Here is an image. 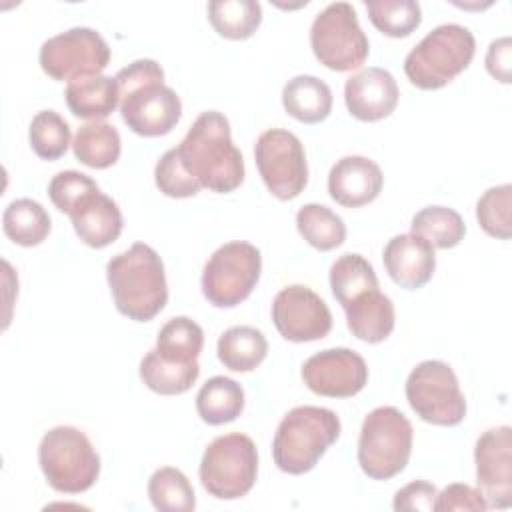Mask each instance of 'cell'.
I'll return each mask as SVG.
<instances>
[{
  "instance_id": "obj_1",
  "label": "cell",
  "mask_w": 512,
  "mask_h": 512,
  "mask_svg": "<svg viewBox=\"0 0 512 512\" xmlns=\"http://www.w3.org/2000/svg\"><path fill=\"white\" fill-rule=\"evenodd\" d=\"M182 166L202 186L218 194L236 190L244 180V158L234 146L228 118L218 110L202 112L176 146Z\"/></svg>"
},
{
  "instance_id": "obj_2",
  "label": "cell",
  "mask_w": 512,
  "mask_h": 512,
  "mask_svg": "<svg viewBox=\"0 0 512 512\" xmlns=\"http://www.w3.org/2000/svg\"><path fill=\"white\" fill-rule=\"evenodd\" d=\"M114 78L120 90V114L132 132L154 138L168 134L178 124L180 96L164 84V70L156 60H134Z\"/></svg>"
},
{
  "instance_id": "obj_3",
  "label": "cell",
  "mask_w": 512,
  "mask_h": 512,
  "mask_svg": "<svg viewBox=\"0 0 512 512\" xmlns=\"http://www.w3.org/2000/svg\"><path fill=\"white\" fill-rule=\"evenodd\" d=\"M108 286L116 310L136 322L152 320L168 302V284L158 252L136 242L106 264Z\"/></svg>"
},
{
  "instance_id": "obj_4",
  "label": "cell",
  "mask_w": 512,
  "mask_h": 512,
  "mask_svg": "<svg viewBox=\"0 0 512 512\" xmlns=\"http://www.w3.org/2000/svg\"><path fill=\"white\" fill-rule=\"evenodd\" d=\"M340 436V418L322 406H296L278 424L272 458L286 474L310 472Z\"/></svg>"
},
{
  "instance_id": "obj_5",
  "label": "cell",
  "mask_w": 512,
  "mask_h": 512,
  "mask_svg": "<svg viewBox=\"0 0 512 512\" xmlns=\"http://www.w3.org/2000/svg\"><path fill=\"white\" fill-rule=\"evenodd\" d=\"M476 52L474 34L460 24H440L404 58L408 80L420 90H438L464 72Z\"/></svg>"
},
{
  "instance_id": "obj_6",
  "label": "cell",
  "mask_w": 512,
  "mask_h": 512,
  "mask_svg": "<svg viewBox=\"0 0 512 512\" xmlns=\"http://www.w3.org/2000/svg\"><path fill=\"white\" fill-rule=\"evenodd\" d=\"M38 464L46 482L62 494L86 492L100 474L98 452L88 436L74 426H56L42 436Z\"/></svg>"
},
{
  "instance_id": "obj_7",
  "label": "cell",
  "mask_w": 512,
  "mask_h": 512,
  "mask_svg": "<svg viewBox=\"0 0 512 512\" xmlns=\"http://www.w3.org/2000/svg\"><path fill=\"white\" fill-rule=\"evenodd\" d=\"M412 424L394 406H378L362 422L358 464L372 480H390L400 474L412 452Z\"/></svg>"
},
{
  "instance_id": "obj_8",
  "label": "cell",
  "mask_w": 512,
  "mask_h": 512,
  "mask_svg": "<svg viewBox=\"0 0 512 512\" xmlns=\"http://www.w3.org/2000/svg\"><path fill=\"white\" fill-rule=\"evenodd\" d=\"M198 476L204 490L218 500L246 496L258 476L254 440L240 432L214 438L202 454Z\"/></svg>"
},
{
  "instance_id": "obj_9",
  "label": "cell",
  "mask_w": 512,
  "mask_h": 512,
  "mask_svg": "<svg viewBox=\"0 0 512 512\" xmlns=\"http://www.w3.org/2000/svg\"><path fill=\"white\" fill-rule=\"evenodd\" d=\"M310 46L316 60L334 72L360 68L370 52L356 10L348 2H332L316 14L310 28Z\"/></svg>"
},
{
  "instance_id": "obj_10",
  "label": "cell",
  "mask_w": 512,
  "mask_h": 512,
  "mask_svg": "<svg viewBox=\"0 0 512 512\" xmlns=\"http://www.w3.org/2000/svg\"><path fill=\"white\" fill-rule=\"evenodd\" d=\"M262 256L250 242H226L208 258L202 270V292L216 308H234L258 284Z\"/></svg>"
},
{
  "instance_id": "obj_11",
  "label": "cell",
  "mask_w": 512,
  "mask_h": 512,
  "mask_svg": "<svg viewBox=\"0 0 512 512\" xmlns=\"http://www.w3.org/2000/svg\"><path fill=\"white\" fill-rule=\"evenodd\" d=\"M406 400L428 424L456 426L466 416V400L454 370L442 360H424L406 378Z\"/></svg>"
},
{
  "instance_id": "obj_12",
  "label": "cell",
  "mask_w": 512,
  "mask_h": 512,
  "mask_svg": "<svg viewBox=\"0 0 512 512\" xmlns=\"http://www.w3.org/2000/svg\"><path fill=\"white\" fill-rule=\"evenodd\" d=\"M254 160L262 182L278 200L296 198L308 184L304 146L290 130L270 128L262 132L254 144Z\"/></svg>"
},
{
  "instance_id": "obj_13",
  "label": "cell",
  "mask_w": 512,
  "mask_h": 512,
  "mask_svg": "<svg viewBox=\"0 0 512 512\" xmlns=\"http://www.w3.org/2000/svg\"><path fill=\"white\" fill-rule=\"evenodd\" d=\"M38 60L50 78L70 82L78 76L102 74L110 62V48L96 30L78 26L48 38Z\"/></svg>"
},
{
  "instance_id": "obj_14",
  "label": "cell",
  "mask_w": 512,
  "mask_h": 512,
  "mask_svg": "<svg viewBox=\"0 0 512 512\" xmlns=\"http://www.w3.org/2000/svg\"><path fill=\"white\" fill-rule=\"evenodd\" d=\"M272 322L290 342H314L332 330V314L326 302L308 286L282 288L272 302Z\"/></svg>"
},
{
  "instance_id": "obj_15",
  "label": "cell",
  "mask_w": 512,
  "mask_h": 512,
  "mask_svg": "<svg viewBox=\"0 0 512 512\" xmlns=\"http://www.w3.org/2000/svg\"><path fill=\"white\" fill-rule=\"evenodd\" d=\"M302 380L318 396L350 398L366 386L368 366L350 348H326L304 362Z\"/></svg>"
},
{
  "instance_id": "obj_16",
  "label": "cell",
  "mask_w": 512,
  "mask_h": 512,
  "mask_svg": "<svg viewBox=\"0 0 512 512\" xmlns=\"http://www.w3.org/2000/svg\"><path fill=\"white\" fill-rule=\"evenodd\" d=\"M476 482L488 508H508L512 502V430L488 428L474 448Z\"/></svg>"
},
{
  "instance_id": "obj_17",
  "label": "cell",
  "mask_w": 512,
  "mask_h": 512,
  "mask_svg": "<svg viewBox=\"0 0 512 512\" xmlns=\"http://www.w3.org/2000/svg\"><path fill=\"white\" fill-rule=\"evenodd\" d=\"M344 102L354 118L378 122L394 112L398 104V84L388 70L370 66L346 80Z\"/></svg>"
},
{
  "instance_id": "obj_18",
  "label": "cell",
  "mask_w": 512,
  "mask_h": 512,
  "mask_svg": "<svg viewBox=\"0 0 512 512\" xmlns=\"http://www.w3.org/2000/svg\"><path fill=\"white\" fill-rule=\"evenodd\" d=\"M384 184L380 166L366 156H344L328 174V194L344 208H360L378 198Z\"/></svg>"
},
{
  "instance_id": "obj_19",
  "label": "cell",
  "mask_w": 512,
  "mask_h": 512,
  "mask_svg": "<svg viewBox=\"0 0 512 512\" xmlns=\"http://www.w3.org/2000/svg\"><path fill=\"white\" fill-rule=\"evenodd\" d=\"M388 276L406 290L422 288L434 274L436 256L428 240L418 234H398L388 240L384 254Z\"/></svg>"
},
{
  "instance_id": "obj_20",
  "label": "cell",
  "mask_w": 512,
  "mask_h": 512,
  "mask_svg": "<svg viewBox=\"0 0 512 512\" xmlns=\"http://www.w3.org/2000/svg\"><path fill=\"white\" fill-rule=\"evenodd\" d=\"M68 216L78 238L90 248H104L112 244L124 226L118 204L100 192V188L82 196Z\"/></svg>"
},
{
  "instance_id": "obj_21",
  "label": "cell",
  "mask_w": 512,
  "mask_h": 512,
  "mask_svg": "<svg viewBox=\"0 0 512 512\" xmlns=\"http://www.w3.org/2000/svg\"><path fill=\"white\" fill-rule=\"evenodd\" d=\"M344 312L348 330L362 342L378 344L394 330V304L378 288L354 298Z\"/></svg>"
},
{
  "instance_id": "obj_22",
  "label": "cell",
  "mask_w": 512,
  "mask_h": 512,
  "mask_svg": "<svg viewBox=\"0 0 512 512\" xmlns=\"http://www.w3.org/2000/svg\"><path fill=\"white\" fill-rule=\"evenodd\" d=\"M64 96L70 112L86 120H102L110 116L120 102L116 78L104 74H86L70 80Z\"/></svg>"
},
{
  "instance_id": "obj_23",
  "label": "cell",
  "mask_w": 512,
  "mask_h": 512,
  "mask_svg": "<svg viewBox=\"0 0 512 512\" xmlns=\"http://www.w3.org/2000/svg\"><path fill=\"white\" fill-rule=\"evenodd\" d=\"M282 106L292 118L304 124H318L332 110V90L324 80L300 74L284 84Z\"/></svg>"
},
{
  "instance_id": "obj_24",
  "label": "cell",
  "mask_w": 512,
  "mask_h": 512,
  "mask_svg": "<svg viewBox=\"0 0 512 512\" xmlns=\"http://www.w3.org/2000/svg\"><path fill=\"white\" fill-rule=\"evenodd\" d=\"M196 410L212 426L234 422L244 410V390L232 378L212 376L196 394Z\"/></svg>"
},
{
  "instance_id": "obj_25",
  "label": "cell",
  "mask_w": 512,
  "mask_h": 512,
  "mask_svg": "<svg viewBox=\"0 0 512 512\" xmlns=\"http://www.w3.org/2000/svg\"><path fill=\"white\" fill-rule=\"evenodd\" d=\"M218 360L234 372H250L268 354L266 336L254 326H232L218 338Z\"/></svg>"
},
{
  "instance_id": "obj_26",
  "label": "cell",
  "mask_w": 512,
  "mask_h": 512,
  "mask_svg": "<svg viewBox=\"0 0 512 512\" xmlns=\"http://www.w3.org/2000/svg\"><path fill=\"white\" fill-rule=\"evenodd\" d=\"M72 150L78 162H82L88 168H108L118 162L120 158V134L118 130L102 120H92L78 128Z\"/></svg>"
},
{
  "instance_id": "obj_27",
  "label": "cell",
  "mask_w": 512,
  "mask_h": 512,
  "mask_svg": "<svg viewBox=\"0 0 512 512\" xmlns=\"http://www.w3.org/2000/svg\"><path fill=\"white\" fill-rule=\"evenodd\" d=\"M50 216L32 198L12 200L2 214L4 234L18 246H38L50 234Z\"/></svg>"
},
{
  "instance_id": "obj_28",
  "label": "cell",
  "mask_w": 512,
  "mask_h": 512,
  "mask_svg": "<svg viewBox=\"0 0 512 512\" xmlns=\"http://www.w3.org/2000/svg\"><path fill=\"white\" fill-rule=\"evenodd\" d=\"M198 376H200L198 362H190V364L170 362V360H164L156 352V348L150 350L140 362L142 382L152 392L162 394V396L184 394L186 390L192 388V384L198 380Z\"/></svg>"
},
{
  "instance_id": "obj_29",
  "label": "cell",
  "mask_w": 512,
  "mask_h": 512,
  "mask_svg": "<svg viewBox=\"0 0 512 512\" xmlns=\"http://www.w3.org/2000/svg\"><path fill=\"white\" fill-rule=\"evenodd\" d=\"M206 10L212 28L228 40L250 38L262 22V6L256 0H214Z\"/></svg>"
},
{
  "instance_id": "obj_30",
  "label": "cell",
  "mask_w": 512,
  "mask_h": 512,
  "mask_svg": "<svg viewBox=\"0 0 512 512\" xmlns=\"http://www.w3.org/2000/svg\"><path fill=\"white\" fill-rule=\"evenodd\" d=\"M330 288L344 308L360 294L380 288V284L372 264L364 256L348 252L330 266Z\"/></svg>"
},
{
  "instance_id": "obj_31",
  "label": "cell",
  "mask_w": 512,
  "mask_h": 512,
  "mask_svg": "<svg viewBox=\"0 0 512 512\" xmlns=\"http://www.w3.org/2000/svg\"><path fill=\"white\" fill-rule=\"evenodd\" d=\"M204 346L202 328L188 316L170 318L158 332L156 352L170 362L190 364L198 362Z\"/></svg>"
},
{
  "instance_id": "obj_32",
  "label": "cell",
  "mask_w": 512,
  "mask_h": 512,
  "mask_svg": "<svg viewBox=\"0 0 512 512\" xmlns=\"http://www.w3.org/2000/svg\"><path fill=\"white\" fill-rule=\"evenodd\" d=\"M296 228L300 236L320 252L338 248L346 238L344 220L322 204H304L296 212Z\"/></svg>"
},
{
  "instance_id": "obj_33",
  "label": "cell",
  "mask_w": 512,
  "mask_h": 512,
  "mask_svg": "<svg viewBox=\"0 0 512 512\" xmlns=\"http://www.w3.org/2000/svg\"><path fill=\"white\" fill-rule=\"evenodd\" d=\"M148 496L152 506L160 512H190L196 508L190 480L174 466H162L150 476Z\"/></svg>"
},
{
  "instance_id": "obj_34",
  "label": "cell",
  "mask_w": 512,
  "mask_h": 512,
  "mask_svg": "<svg viewBox=\"0 0 512 512\" xmlns=\"http://www.w3.org/2000/svg\"><path fill=\"white\" fill-rule=\"evenodd\" d=\"M412 234L422 236L432 248H454L466 234L464 220L448 206H426L412 218Z\"/></svg>"
},
{
  "instance_id": "obj_35",
  "label": "cell",
  "mask_w": 512,
  "mask_h": 512,
  "mask_svg": "<svg viewBox=\"0 0 512 512\" xmlns=\"http://www.w3.org/2000/svg\"><path fill=\"white\" fill-rule=\"evenodd\" d=\"M370 22L390 38L410 36L422 22L420 4L414 0H372L366 2Z\"/></svg>"
},
{
  "instance_id": "obj_36",
  "label": "cell",
  "mask_w": 512,
  "mask_h": 512,
  "mask_svg": "<svg viewBox=\"0 0 512 512\" xmlns=\"http://www.w3.org/2000/svg\"><path fill=\"white\" fill-rule=\"evenodd\" d=\"M28 140L38 158L58 160L70 146V126L58 112L42 110L30 122Z\"/></svg>"
},
{
  "instance_id": "obj_37",
  "label": "cell",
  "mask_w": 512,
  "mask_h": 512,
  "mask_svg": "<svg viewBox=\"0 0 512 512\" xmlns=\"http://www.w3.org/2000/svg\"><path fill=\"white\" fill-rule=\"evenodd\" d=\"M512 186L500 184L488 188L476 202V218L482 230L498 240H508L512 234Z\"/></svg>"
},
{
  "instance_id": "obj_38",
  "label": "cell",
  "mask_w": 512,
  "mask_h": 512,
  "mask_svg": "<svg viewBox=\"0 0 512 512\" xmlns=\"http://www.w3.org/2000/svg\"><path fill=\"white\" fill-rule=\"evenodd\" d=\"M154 180L158 190L170 198H190L202 188L182 166L176 148H170L160 156L154 168Z\"/></svg>"
},
{
  "instance_id": "obj_39",
  "label": "cell",
  "mask_w": 512,
  "mask_h": 512,
  "mask_svg": "<svg viewBox=\"0 0 512 512\" xmlns=\"http://www.w3.org/2000/svg\"><path fill=\"white\" fill-rule=\"evenodd\" d=\"M96 188H98V184L90 176L76 172V170H64V172H58L50 180L48 196L60 212L68 214L82 196H86L88 192H92Z\"/></svg>"
},
{
  "instance_id": "obj_40",
  "label": "cell",
  "mask_w": 512,
  "mask_h": 512,
  "mask_svg": "<svg viewBox=\"0 0 512 512\" xmlns=\"http://www.w3.org/2000/svg\"><path fill=\"white\" fill-rule=\"evenodd\" d=\"M488 508L482 492L474 486L454 482L448 484L442 492L436 496V510L440 512H452V510H472V512H484Z\"/></svg>"
},
{
  "instance_id": "obj_41",
  "label": "cell",
  "mask_w": 512,
  "mask_h": 512,
  "mask_svg": "<svg viewBox=\"0 0 512 512\" xmlns=\"http://www.w3.org/2000/svg\"><path fill=\"white\" fill-rule=\"evenodd\" d=\"M438 490L426 480H414L394 494L396 512H432L436 510Z\"/></svg>"
},
{
  "instance_id": "obj_42",
  "label": "cell",
  "mask_w": 512,
  "mask_h": 512,
  "mask_svg": "<svg viewBox=\"0 0 512 512\" xmlns=\"http://www.w3.org/2000/svg\"><path fill=\"white\" fill-rule=\"evenodd\" d=\"M486 70L492 78L508 84L512 78V42L508 36L492 40L486 52Z\"/></svg>"
}]
</instances>
